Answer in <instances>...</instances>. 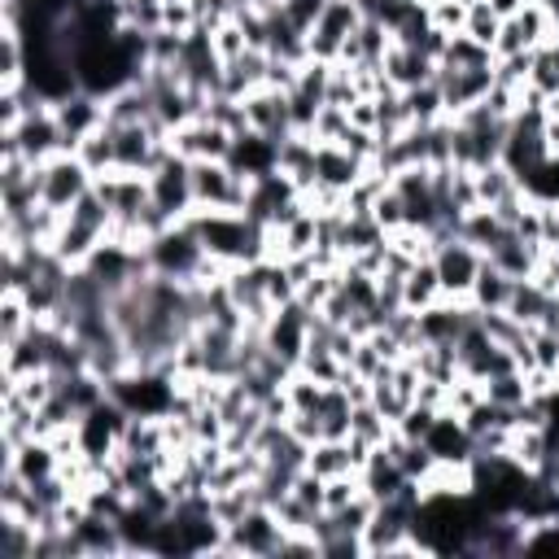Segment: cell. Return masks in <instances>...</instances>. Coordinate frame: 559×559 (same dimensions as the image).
I'll return each mask as SVG.
<instances>
[{
  "label": "cell",
  "mask_w": 559,
  "mask_h": 559,
  "mask_svg": "<svg viewBox=\"0 0 559 559\" xmlns=\"http://www.w3.org/2000/svg\"><path fill=\"white\" fill-rule=\"evenodd\" d=\"M144 258H148V271L153 275H166V280H179V284H197L201 266H205V245L201 236L179 218L175 227H166L162 236H153L144 245Z\"/></svg>",
  "instance_id": "1"
},
{
  "label": "cell",
  "mask_w": 559,
  "mask_h": 559,
  "mask_svg": "<svg viewBox=\"0 0 559 559\" xmlns=\"http://www.w3.org/2000/svg\"><path fill=\"white\" fill-rule=\"evenodd\" d=\"M284 537H288V528L275 520V511H271V507H253L240 524H231V528L223 533V542H218V550H214V555L271 559V555H280Z\"/></svg>",
  "instance_id": "2"
},
{
  "label": "cell",
  "mask_w": 559,
  "mask_h": 559,
  "mask_svg": "<svg viewBox=\"0 0 559 559\" xmlns=\"http://www.w3.org/2000/svg\"><path fill=\"white\" fill-rule=\"evenodd\" d=\"M9 153H22L35 166L48 162V157H57V153H66V135H61L52 109L26 114L13 131H0V157H9Z\"/></svg>",
  "instance_id": "3"
},
{
  "label": "cell",
  "mask_w": 559,
  "mask_h": 559,
  "mask_svg": "<svg viewBox=\"0 0 559 559\" xmlns=\"http://www.w3.org/2000/svg\"><path fill=\"white\" fill-rule=\"evenodd\" d=\"M96 183V175L79 162V153H57L48 162H39V201L52 210H70L87 188Z\"/></svg>",
  "instance_id": "4"
},
{
  "label": "cell",
  "mask_w": 559,
  "mask_h": 559,
  "mask_svg": "<svg viewBox=\"0 0 559 559\" xmlns=\"http://www.w3.org/2000/svg\"><path fill=\"white\" fill-rule=\"evenodd\" d=\"M432 266H437V280H441V293L454 297V301H467L480 266H485V253L476 245H467L463 236H450L432 249Z\"/></svg>",
  "instance_id": "5"
},
{
  "label": "cell",
  "mask_w": 559,
  "mask_h": 559,
  "mask_svg": "<svg viewBox=\"0 0 559 559\" xmlns=\"http://www.w3.org/2000/svg\"><path fill=\"white\" fill-rule=\"evenodd\" d=\"M148 192H153V205H157L166 218H175V223L188 218V214L197 210V201H192V162L170 148L166 162L148 175Z\"/></svg>",
  "instance_id": "6"
},
{
  "label": "cell",
  "mask_w": 559,
  "mask_h": 559,
  "mask_svg": "<svg viewBox=\"0 0 559 559\" xmlns=\"http://www.w3.org/2000/svg\"><path fill=\"white\" fill-rule=\"evenodd\" d=\"M358 22H362V9L354 0H328L323 13H319V22L306 35L310 61H341V48L358 31Z\"/></svg>",
  "instance_id": "7"
},
{
  "label": "cell",
  "mask_w": 559,
  "mask_h": 559,
  "mask_svg": "<svg viewBox=\"0 0 559 559\" xmlns=\"http://www.w3.org/2000/svg\"><path fill=\"white\" fill-rule=\"evenodd\" d=\"M52 118H57V127H61V135H66V153H79V144H83L92 131L105 127V96L79 87L74 96H66V100L52 105Z\"/></svg>",
  "instance_id": "8"
},
{
  "label": "cell",
  "mask_w": 559,
  "mask_h": 559,
  "mask_svg": "<svg viewBox=\"0 0 559 559\" xmlns=\"http://www.w3.org/2000/svg\"><path fill=\"white\" fill-rule=\"evenodd\" d=\"M240 105H245V122H249V131H258V135H266V140H275V144L293 135L288 92H280V87H258V92H249Z\"/></svg>",
  "instance_id": "9"
},
{
  "label": "cell",
  "mask_w": 559,
  "mask_h": 559,
  "mask_svg": "<svg viewBox=\"0 0 559 559\" xmlns=\"http://www.w3.org/2000/svg\"><path fill=\"white\" fill-rule=\"evenodd\" d=\"M170 148L179 157H188V162H227L231 131L214 127L210 118H192V122H183V127L170 131Z\"/></svg>",
  "instance_id": "10"
},
{
  "label": "cell",
  "mask_w": 559,
  "mask_h": 559,
  "mask_svg": "<svg viewBox=\"0 0 559 559\" xmlns=\"http://www.w3.org/2000/svg\"><path fill=\"white\" fill-rule=\"evenodd\" d=\"M437 87L445 100V118H459L467 105L485 100L493 87V66H472V70H445L437 66Z\"/></svg>",
  "instance_id": "11"
},
{
  "label": "cell",
  "mask_w": 559,
  "mask_h": 559,
  "mask_svg": "<svg viewBox=\"0 0 559 559\" xmlns=\"http://www.w3.org/2000/svg\"><path fill=\"white\" fill-rule=\"evenodd\" d=\"M275 162H280V144H275V140H266V135H258V131H240V135H231L227 166H231L236 175H245V179H262V175L275 170Z\"/></svg>",
  "instance_id": "12"
},
{
  "label": "cell",
  "mask_w": 559,
  "mask_h": 559,
  "mask_svg": "<svg viewBox=\"0 0 559 559\" xmlns=\"http://www.w3.org/2000/svg\"><path fill=\"white\" fill-rule=\"evenodd\" d=\"M280 175H288L301 192L314 188L319 179V140L306 135V131H293L288 140H280V162H275Z\"/></svg>",
  "instance_id": "13"
},
{
  "label": "cell",
  "mask_w": 559,
  "mask_h": 559,
  "mask_svg": "<svg viewBox=\"0 0 559 559\" xmlns=\"http://www.w3.org/2000/svg\"><path fill=\"white\" fill-rule=\"evenodd\" d=\"M424 441H428V450H432L441 463H472V454H476V441H472L467 424H463L454 411H441Z\"/></svg>",
  "instance_id": "14"
},
{
  "label": "cell",
  "mask_w": 559,
  "mask_h": 559,
  "mask_svg": "<svg viewBox=\"0 0 559 559\" xmlns=\"http://www.w3.org/2000/svg\"><path fill=\"white\" fill-rule=\"evenodd\" d=\"M384 79L397 87V92H411V87H419V83H432L437 79V61L428 57V52H419V48H402V44H393L389 52H384Z\"/></svg>",
  "instance_id": "15"
},
{
  "label": "cell",
  "mask_w": 559,
  "mask_h": 559,
  "mask_svg": "<svg viewBox=\"0 0 559 559\" xmlns=\"http://www.w3.org/2000/svg\"><path fill=\"white\" fill-rule=\"evenodd\" d=\"M4 467H13L26 485H35V480H48V476L61 472V454L52 450L48 437H31L17 450H4Z\"/></svg>",
  "instance_id": "16"
},
{
  "label": "cell",
  "mask_w": 559,
  "mask_h": 559,
  "mask_svg": "<svg viewBox=\"0 0 559 559\" xmlns=\"http://www.w3.org/2000/svg\"><path fill=\"white\" fill-rule=\"evenodd\" d=\"M358 480H362V493H367V498H376V502H384V498H393V493H402V489L411 485V476L402 472V463H397L384 445H380V450H371V459L362 463Z\"/></svg>",
  "instance_id": "17"
},
{
  "label": "cell",
  "mask_w": 559,
  "mask_h": 559,
  "mask_svg": "<svg viewBox=\"0 0 559 559\" xmlns=\"http://www.w3.org/2000/svg\"><path fill=\"white\" fill-rule=\"evenodd\" d=\"M266 66H271V57L262 48H245L236 61H223V96L245 100L249 92L266 87Z\"/></svg>",
  "instance_id": "18"
},
{
  "label": "cell",
  "mask_w": 559,
  "mask_h": 559,
  "mask_svg": "<svg viewBox=\"0 0 559 559\" xmlns=\"http://www.w3.org/2000/svg\"><path fill=\"white\" fill-rule=\"evenodd\" d=\"M362 175H367V162H358V157L345 153L341 144H319V179H314V183H332V188L349 192Z\"/></svg>",
  "instance_id": "19"
},
{
  "label": "cell",
  "mask_w": 559,
  "mask_h": 559,
  "mask_svg": "<svg viewBox=\"0 0 559 559\" xmlns=\"http://www.w3.org/2000/svg\"><path fill=\"white\" fill-rule=\"evenodd\" d=\"M511 231H515V227H507V223H502L493 210H485V205L467 210V214H463V223H459V236H463L467 245H476L485 258H489V253H493Z\"/></svg>",
  "instance_id": "20"
},
{
  "label": "cell",
  "mask_w": 559,
  "mask_h": 559,
  "mask_svg": "<svg viewBox=\"0 0 559 559\" xmlns=\"http://www.w3.org/2000/svg\"><path fill=\"white\" fill-rule=\"evenodd\" d=\"M542 258H546V249H542V245H528V240L515 236V231L489 253V262H493L498 271H507L511 280H528V275L542 266Z\"/></svg>",
  "instance_id": "21"
},
{
  "label": "cell",
  "mask_w": 559,
  "mask_h": 559,
  "mask_svg": "<svg viewBox=\"0 0 559 559\" xmlns=\"http://www.w3.org/2000/svg\"><path fill=\"white\" fill-rule=\"evenodd\" d=\"M511 288H515V280H511L507 271H498V266L485 258V266H480L476 284H472V293H467V301L476 306V314H493V310H507Z\"/></svg>",
  "instance_id": "22"
},
{
  "label": "cell",
  "mask_w": 559,
  "mask_h": 559,
  "mask_svg": "<svg viewBox=\"0 0 559 559\" xmlns=\"http://www.w3.org/2000/svg\"><path fill=\"white\" fill-rule=\"evenodd\" d=\"M445 293H441V280H437V266H432V258H419L411 271H406V280H402V301H406V310H428V306H437Z\"/></svg>",
  "instance_id": "23"
},
{
  "label": "cell",
  "mask_w": 559,
  "mask_h": 559,
  "mask_svg": "<svg viewBox=\"0 0 559 559\" xmlns=\"http://www.w3.org/2000/svg\"><path fill=\"white\" fill-rule=\"evenodd\" d=\"M550 297H555V293H546L533 275H528V280H515L511 301H507V314H515L524 328H542V319H546V310H550Z\"/></svg>",
  "instance_id": "24"
},
{
  "label": "cell",
  "mask_w": 559,
  "mask_h": 559,
  "mask_svg": "<svg viewBox=\"0 0 559 559\" xmlns=\"http://www.w3.org/2000/svg\"><path fill=\"white\" fill-rule=\"evenodd\" d=\"M306 467H310L314 476H323V480L345 476V472H358V467H354V454H349V437H323V441H314Z\"/></svg>",
  "instance_id": "25"
},
{
  "label": "cell",
  "mask_w": 559,
  "mask_h": 559,
  "mask_svg": "<svg viewBox=\"0 0 559 559\" xmlns=\"http://www.w3.org/2000/svg\"><path fill=\"white\" fill-rule=\"evenodd\" d=\"M472 175H476V201H480L485 210H493V205H502L507 197L524 192V188H520V179L511 175V166H507V162H493V166L472 170Z\"/></svg>",
  "instance_id": "26"
},
{
  "label": "cell",
  "mask_w": 559,
  "mask_h": 559,
  "mask_svg": "<svg viewBox=\"0 0 559 559\" xmlns=\"http://www.w3.org/2000/svg\"><path fill=\"white\" fill-rule=\"evenodd\" d=\"M520 188H524V197L537 201V205H559V157L546 153L537 166H528V170L520 175Z\"/></svg>",
  "instance_id": "27"
},
{
  "label": "cell",
  "mask_w": 559,
  "mask_h": 559,
  "mask_svg": "<svg viewBox=\"0 0 559 559\" xmlns=\"http://www.w3.org/2000/svg\"><path fill=\"white\" fill-rule=\"evenodd\" d=\"M550 428H533V424H520L515 432H511V445H507V454L520 463V467H528V472H537L542 467V459L550 454Z\"/></svg>",
  "instance_id": "28"
},
{
  "label": "cell",
  "mask_w": 559,
  "mask_h": 559,
  "mask_svg": "<svg viewBox=\"0 0 559 559\" xmlns=\"http://www.w3.org/2000/svg\"><path fill=\"white\" fill-rule=\"evenodd\" d=\"M437 66H445V70H472V66H493V48L476 44L472 35H445V48H441Z\"/></svg>",
  "instance_id": "29"
},
{
  "label": "cell",
  "mask_w": 559,
  "mask_h": 559,
  "mask_svg": "<svg viewBox=\"0 0 559 559\" xmlns=\"http://www.w3.org/2000/svg\"><path fill=\"white\" fill-rule=\"evenodd\" d=\"M402 100H406V118H411V127H424V122L445 118V100H441L437 79H432V83H419V87H411V92H402Z\"/></svg>",
  "instance_id": "30"
},
{
  "label": "cell",
  "mask_w": 559,
  "mask_h": 559,
  "mask_svg": "<svg viewBox=\"0 0 559 559\" xmlns=\"http://www.w3.org/2000/svg\"><path fill=\"white\" fill-rule=\"evenodd\" d=\"M79 162L100 179V175H109V170H118V153H114V131H109V122L100 127V131H92L83 144H79Z\"/></svg>",
  "instance_id": "31"
},
{
  "label": "cell",
  "mask_w": 559,
  "mask_h": 559,
  "mask_svg": "<svg viewBox=\"0 0 559 559\" xmlns=\"http://www.w3.org/2000/svg\"><path fill=\"white\" fill-rule=\"evenodd\" d=\"M349 437H358V441H367V445H384L389 437H393V424L380 415V406L376 402H358L354 406V415H349Z\"/></svg>",
  "instance_id": "32"
},
{
  "label": "cell",
  "mask_w": 559,
  "mask_h": 559,
  "mask_svg": "<svg viewBox=\"0 0 559 559\" xmlns=\"http://www.w3.org/2000/svg\"><path fill=\"white\" fill-rule=\"evenodd\" d=\"M485 397H489L493 406H507V411L524 406V402H528V380H524V371L515 367V371L489 376V380H485Z\"/></svg>",
  "instance_id": "33"
},
{
  "label": "cell",
  "mask_w": 559,
  "mask_h": 559,
  "mask_svg": "<svg viewBox=\"0 0 559 559\" xmlns=\"http://www.w3.org/2000/svg\"><path fill=\"white\" fill-rule=\"evenodd\" d=\"M524 92H533V96H542V100H555V96H559V61H555L550 44L533 52V70H528V87H524Z\"/></svg>",
  "instance_id": "34"
},
{
  "label": "cell",
  "mask_w": 559,
  "mask_h": 559,
  "mask_svg": "<svg viewBox=\"0 0 559 559\" xmlns=\"http://www.w3.org/2000/svg\"><path fill=\"white\" fill-rule=\"evenodd\" d=\"M31 306L22 293H0V345L4 341H17L26 328H31Z\"/></svg>",
  "instance_id": "35"
},
{
  "label": "cell",
  "mask_w": 559,
  "mask_h": 559,
  "mask_svg": "<svg viewBox=\"0 0 559 559\" xmlns=\"http://www.w3.org/2000/svg\"><path fill=\"white\" fill-rule=\"evenodd\" d=\"M498 31H502V17L489 9V0H480V4L467 9V26H463V35H472V39L485 44V48H493Z\"/></svg>",
  "instance_id": "36"
},
{
  "label": "cell",
  "mask_w": 559,
  "mask_h": 559,
  "mask_svg": "<svg viewBox=\"0 0 559 559\" xmlns=\"http://www.w3.org/2000/svg\"><path fill=\"white\" fill-rule=\"evenodd\" d=\"M437 415H441V411H432V406H424V402H411L393 428H397L406 441H424V437H428V428L437 424Z\"/></svg>",
  "instance_id": "37"
},
{
  "label": "cell",
  "mask_w": 559,
  "mask_h": 559,
  "mask_svg": "<svg viewBox=\"0 0 559 559\" xmlns=\"http://www.w3.org/2000/svg\"><path fill=\"white\" fill-rule=\"evenodd\" d=\"M428 17H432V26L441 35H463V26H467V9L459 0H432L428 4Z\"/></svg>",
  "instance_id": "38"
},
{
  "label": "cell",
  "mask_w": 559,
  "mask_h": 559,
  "mask_svg": "<svg viewBox=\"0 0 559 559\" xmlns=\"http://www.w3.org/2000/svg\"><path fill=\"white\" fill-rule=\"evenodd\" d=\"M528 349H533V367H542V371H559V336L555 332H546V328H533L528 332Z\"/></svg>",
  "instance_id": "39"
},
{
  "label": "cell",
  "mask_w": 559,
  "mask_h": 559,
  "mask_svg": "<svg viewBox=\"0 0 559 559\" xmlns=\"http://www.w3.org/2000/svg\"><path fill=\"white\" fill-rule=\"evenodd\" d=\"M210 39H214V52H218L223 61H236V57L249 48V39H245V31H240V22H236V17H231V22H223Z\"/></svg>",
  "instance_id": "40"
},
{
  "label": "cell",
  "mask_w": 559,
  "mask_h": 559,
  "mask_svg": "<svg viewBox=\"0 0 559 559\" xmlns=\"http://www.w3.org/2000/svg\"><path fill=\"white\" fill-rule=\"evenodd\" d=\"M371 214H376V223H380L384 231H397V227L406 223V205H402V197H397L393 188H384V192L376 197V205H371Z\"/></svg>",
  "instance_id": "41"
},
{
  "label": "cell",
  "mask_w": 559,
  "mask_h": 559,
  "mask_svg": "<svg viewBox=\"0 0 559 559\" xmlns=\"http://www.w3.org/2000/svg\"><path fill=\"white\" fill-rule=\"evenodd\" d=\"M280 4H284L288 22H293L297 31H306V35H310V26L319 22V13H323V4H328V0H280Z\"/></svg>",
  "instance_id": "42"
},
{
  "label": "cell",
  "mask_w": 559,
  "mask_h": 559,
  "mask_svg": "<svg viewBox=\"0 0 559 559\" xmlns=\"http://www.w3.org/2000/svg\"><path fill=\"white\" fill-rule=\"evenodd\" d=\"M293 493H297V498H301L306 507H314V511H323V476H314L310 467H306V472H301V476L293 480Z\"/></svg>",
  "instance_id": "43"
},
{
  "label": "cell",
  "mask_w": 559,
  "mask_h": 559,
  "mask_svg": "<svg viewBox=\"0 0 559 559\" xmlns=\"http://www.w3.org/2000/svg\"><path fill=\"white\" fill-rule=\"evenodd\" d=\"M489 9H493L498 17H515V13L524 9V0H489Z\"/></svg>",
  "instance_id": "44"
},
{
  "label": "cell",
  "mask_w": 559,
  "mask_h": 559,
  "mask_svg": "<svg viewBox=\"0 0 559 559\" xmlns=\"http://www.w3.org/2000/svg\"><path fill=\"white\" fill-rule=\"evenodd\" d=\"M231 4H236V9H262L266 0H231Z\"/></svg>",
  "instance_id": "45"
},
{
  "label": "cell",
  "mask_w": 559,
  "mask_h": 559,
  "mask_svg": "<svg viewBox=\"0 0 559 559\" xmlns=\"http://www.w3.org/2000/svg\"><path fill=\"white\" fill-rule=\"evenodd\" d=\"M546 114H550V118H559V96H555V100H546Z\"/></svg>",
  "instance_id": "46"
},
{
  "label": "cell",
  "mask_w": 559,
  "mask_h": 559,
  "mask_svg": "<svg viewBox=\"0 0 559 559\" xmlns=\"http://www.w3.org/2000/svg\"><path fill=\"white\" fill-rule=\"evenodd\" d=\"M550 52H555V61H559V26H555V39H550Z\"/></svg>",
  "instance_id": "47"
},
{
  "label": "cell",
  "mask_w": 559,
  "mask_h": 559,
  "mask_svg": "<svg viewBox=\"0 0 559 559\" xmlns=\"http://www.w3.org/2000/svg\"><path fill=\"white\" fill-rule=\"evenodd\" d=\"M459 4H463V9H472V4H480V0H459Z\"/></svg>",
  "instance_id": "48"
},
{
  "label": "cell",
  "mask_w": 559,
  "mask_h": 559,
  "mask_svg": "<svg viewBox=\"0 0 559 559\" xmlns=\"http://www.w3.org/2000/svg\"><path fill=\"white\" fill-rule=\"evenodd\" d=\"M555 384H559V371H555Z\"/></svg>",
  "instance_id": "49"
}]
</instances>
